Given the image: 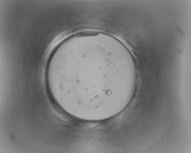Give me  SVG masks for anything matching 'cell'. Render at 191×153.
Masks as SVG:
<instances>
[{
    "instance_id": "cell-1",
    "label": "cell",
    "mask_w": 191,
    "mask_h": 153,
    "mask_svg": "<svg viewBox=\"0 0 191 153\" xmlns=\"http://www.w3.org/2000/svg\"><path fill=\"white\" fill-rule=\"evenodd\" d=\"M51 93L65 110L73 114L106 108L112 88L135 79L134 72L101 67L86 69L57 63L48 70Z\"/></svg>"
}]
</instances>
